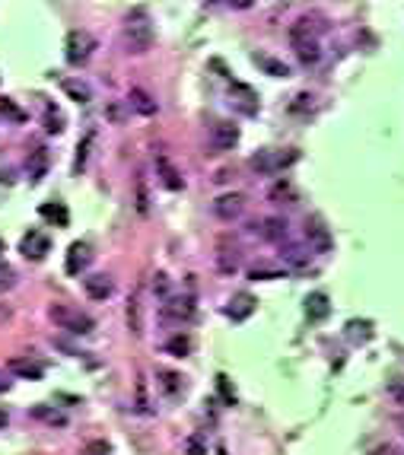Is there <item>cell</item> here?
I'll list each match as a JSON object with an SVG mask.
<instances>
[{"label":"cell","mask_w":404,"mask_h":455,"mask_svg":"<svg viewBox=\"0 0 404 455\" xmlns=\"http://www.w3.org/2000/svg\"><path fill=\"white\" fill-rule=\"evenodd\" d=\"M124 45L127 51H134V54H143V51H150L153 45V23H150V13L143 7L131 10L124 19Z\"/></svg>","instance_id":"6da1fadb"},{"label":"cell","mask_w":404,"mask_h":455,"mask_svg":"<svg viewBox=\"0 0 404 455\" xmlns=\"http://www.w3.org/2000/svg\"><path fill=\"white\" fill-rule=\"evenodd\" d=\"M315 19H309V16H300L296 23L290 26V45L296 48V54H300V61L302 64H315L318 61V38H315Z\"/></svg>","instance_id":"7a4b0ae2"},{"label":"cell","mask_w":404,"mask_h":455,"mask_svg":"<svg viewBox=\"0 0 404 455\" xmlns=\"http://www.w3.org/2000/svg\"><path fill=\"white\" fill-rule=\"evenodd\" d=\"M48 315H51V321L58 328L70 331V335H92V328H96V321H92L90 315L74 309V306H67V303H51V306H48Z\"/></svg>","instance_id":"3957f363"},{"label":"cell","mask_w":404,"mask_h":455,"mask_svg":"<svg viewBox=\"0 0 404 455\" xmlns=\"http://www.w3.org/2000/svg\"><path fill=\"white\" fill-rule=\"evenodd\" d=\"M92 48H96V38H92L90 32L74 29V32H67V42H64V58H67V64L80 67V64H86V61L92 58Z\"/></svg>","instance_id":"277c9868"},{"label":"cell","mask_w":404,"mask_h":455,"mask_svg":"<svg viewBox=\"0 0 404 455\" xmlns=\"http://www.w3.org/2000/svg\"><path fill=\"white\" fill-rule=\"evenodd\" d=\"M296 163V153H274V150H258L252 157V169L258 172V175H274V172L286 169V166Z\"/></svg>","instance_id":"5b68a950"},{"label":"cell","mask_w":404,"mask_h":455,"mask_svg":"<svg viewBox=\"0 0 404 455\" xmlns=\"http://www.w3.org/2000/svg\"><path fill=\"white\" fill-rule=\"evenodd\" d=\"M306 242H309V252H318V255L334 248V236H331V230L318 216H309L306 220Z\"/></svg>","instance_id":"8992f818"},{"label":"cell","mask_w":404,"mask_h":455,"mask_svg":"<svg viewBox=\"0 0 404 455\" xmlns=\"http://www.w3.org/2000/svg\"><path fill=\"white\" fill-rule=\"evenodd\" d=\"M239 143V125L232 121H217L210 127V153H226Z\"/></svg>","instance_id":"52a82bcc"},{"label":"cell","mask_w":404,"mask_h":455,"mask_svg":"<svg viewBox=\"0 0 404 455\" xmlns=\"http://www.w3.org/2000/svg\"><path fill=\"white\" fill-rule=\"evenodd\" d=\"M252 232L254 236H261V239H268V242H277V246H284L286 236H290L284 216H264V220H254Z\"/></svg>","instance_id":"ba28073f"},{"label":"cell","mask_w":404,"mask_h":455,"mask_svg":"<svg viewBox=\"0 0 404 455\" xmlns=\"http://www.w3.org/2000/svg\"><path fill=\"white\" fill-rule=\"evenodd\" d=\"M242 210H245V198H242V194H236V191L220 194L217 201H213V216H217V220H223V223L239 220Z\"/></svg>","instance_id":"9c48e42d"},{"label":"cell","mask_w":404,"mask_h":455,"mask_svg":"<svg viewBox=\"0 0 404 455\" xmlns=\"http://www.w3.org/2000/svg\"><path fill=\"white\" fill-rule=\"evenodd\" d=\"M90 262H92L90 246H86V242H70L67 258H64V271H67L70 277H80L83 271L90 268Z\"/></svg>","instance_id":"30bf717a"},{"label":"cell","mask_w":404,"mask_h":455,"mask_svg":"<svg viewBox=\"0 0 404 455\" xmlns=\"http://www.w3.org/2000/svg\"><path fill=\"white\" fill-rule=\"evenodd\" d=\"M19 248H23L26 258H32V262H42V258L51 252V239H48L45 232L29 230V232L23 236V242H19Z\"/></svg>","instance_id":"8fae6325"},{"label":"cell","mask_w":404,"mask_h":455,"mask_svg":"<svg viewBox=\"0 0 404 455\" xmlns=\"http://www.w3.org/2000/svg\"><path fill=\"white\" fill-rule=\"evenodd\" d=\"M83 290H86V296H90V299L105 303V299L115 293V280L108 274H86V277H83Z\"/></svg>","instance_id":"7c38bea8"},{"label":"cell","mask_w":404,"mask_h":455,"mask_svg":"<svg viewBox=\"0 0 404 455\" xmlns=\"http://www.w3.org/2000/svg\"><path fill=\"white\" fill-rule=\"evenodd\" d=\"M195 303L188 296H165V303H163V315L165 319H175V321H191L195 319Z\"/></svg>","instance_id":"4fadbf2b"},{"label":"cell","mask_w":404,"mask_h":455,"mask_svg":"<svg viewBox=\"0 0 404 455\" xmlns=\"http://www.w3.org/2000/svg\"><path fill=\"white\" fill-rule=\"evenodd\" d=\"M156 175H159V182H163L169 191H181L185 188V179H181V172L175 169L172 163L165 157H156Z\"/></svg>","instance_id":"5bb4252c"},{"label":"cell","mask_w":404,"mask_h":455,"mask_svg":"<svg viewBox=\"0 0 404 455\" xmlns=\"http://www.w3.org/2000/svg\"><path fill=\"white\" fill-rule=\"evenodd\" d=\"M7 369L13 376H19V379H29V382H35V379H42V366L35 363V360H29V357H13L7 363Z\"/></svg>","instance_id":"9a60e30c"},{"label":"cell","mask_w":404,"mask_h":455,"mask_svg":"<svg viewBox=\"0 0 404 455\" xmlns=\"http://www.w3.org/2000/svg\"><path fill=\"white\" fill-rule=\"evenodd\" d=\"M254 303H258V299H254L252 293H239V296H236L229 306H226V315H229L232 321H245L248 315L254 312Z\"/></svg>","instance_id":"2e32d148"},{"label":"cell","mask_w":404,"mask_h":455,"mask_svg":"<svg viewBox=\"0 0 404 455\" xmlns=\"http://www.w3.org/2000/svg\"><path fill=\"white\" fill-rule=\"evenodd\" d=\"M331 312V299L325 293H309L306 296V315L309 321H325Z\"/></svg>","instance_id":"e0dca14e"},{"label":"cell","mask_w":404,"mask_h":455,"mask_svg":"<svg viewBox=\"0 0 404 455\" xmlns=\"http://www.w3.org/2000/svg\"><path fill=\"white\" fill-rule=\"evenodd\" d=\"M127 105L134 109L137 115H143V118H150V115H156V99L150 96L147 90H131V96H127Z\"/></svg>","instance_id":"ac0fdd59"},{"label":"cell","mask_w":404,"mask_h":455,"mask_svg":"<svg viewBox=\"0 0 404 455\" xmlns=\"http://www.w3.org/2000/svg\"><path fill=\"white\" fill-rule=\"evenodd\" d=\"M344 335H347V341H353V344L373 341V321H366V319H350V321H347V328H344Z\"/></svg>","instance_id":"d6986e66"},{"label":"cell","mask_w":404,"mask_h":455,"mask_svg":"<svg viewBox=\"0 0 404 455\" xmlns=\"http://www.w3.org/2000/svg\"><path fill=\"white\" fill-rule=\"evenodd\" d=\"M217 264H220V271L223 274H236V271L242 268V252L236 246H220V252H217Z\"/></svg>","instance_id":"ffe728a7"},{"label":"cell","mask_w":404,"mask_h":455,"mask_svg":"<svg viewBox=\"0 0 404 455\" xmlns=\"http://www.w3.org/2000/svg\"><path fill=\"white\" fill-rule=\"evenodd\" d=\"M38 216H42V220H51V223H58V226H67L70 223V214H67V207H64L60 201L42 204V207H38Z\"/></svg>","instance_id":"44dd1931"},{"label":"cell","mask_w":404,"mask_h":455,"mask_svg":"<svg viewBox=\"0 0 404 455\" xmlns=\"http://www.w3.org/2000/svg\"><path fill=\"white\" fill-rule=\"evenodd\" d=\"M45 172H48V150H32L29 153V179L32 182H42L45 179Z\"/></svg>","instance_id":"7402d4cb"},{"label":"cell","mask_w":404,"mask_h":455,"mask_svg":"<svg viewBox=\"0 0 404 455\" xmlns=\"http://www.w3.org/2000/svg\"><path fill=\"white\" fill-rule=\"evenodd\" d=\"M254 64H258L264 74H270V77H290V67H286L284 61L270 58V54H254Z\"/></svg>","instance_id":"603a6c76"},{"label":"cell","mask_w":404,"mask_h":455,"mask_svg":"<svg viewBox=\"0 0 404 455\" xmlns=\"http://www.w3.org/2000/svg\"><path fill=\"white\" fill-rule=\"evenodd\" d=\"M280 262L290 264V268H306L309 252L306 248H300V246H286V248H280Z\"/></svg>","instance_id":"cb8c5ba5"},{"label":"cell","mask_w":404,"mask_h":455,"mask_svg":"<svg viewBox=\"0 0 404 455\" xmlns=\"http://www.w3.org/2000/svg\"><path fill=\"white\" fill-rule=\"evenodd\" d=\"M270 201H274V204H293V201H296V191H293L290 182H286V179L274 182V185H270Z\"/></svg>","instance_id":"d4e9b609"},{"label":"cell","mask_w":404,"mask_h":455,"mask_svg":"<svg viewBox=\"0 0 404 455\" xmlns=\"http://www.w3.org/2000/svg\"><path fill=\"white\" fill-rule=\"evenodd\" d=\"M232 90H236V93H239V96H242V99H236L242 112H245V115H254V112H258V96H254V93L248 90V86H242V83H236Z\"/></svg>","instance_id":"484cf974"},{"label":"cell","mask_w":404,"mask_h":455,"mask_svg":"<svg viewBox=\"0 0 404 455\" xmlns=\"http://www.w3.org/2000/svg\"><path fill=\"white\" fill-rule=\"evenodd\" d=\"M64 93H67L74 102H90V86L86 83H80V80H64Z\"/></svg>","instance_id":"4316f807"},{"label":"cell","mask_w":404,"mask_h":455,"mask_svg":"<svg viewBox=\"0 0 404 455\" xmlns=\"http://www.w3.org/2000/svg\"><path fill=\"white\" fill-rule=\"evenodd\" d=\"M188 351H191V341L185 335H175L165 341V353H172V357H188Z\"/></svg>","instance_id":"83f0119b"},{"label":"cell","mask_w":404,"mask_h":455,"mask_svg":"<svg viewBox=\"0 0 404 455\" xmlns=\"http://www.w3.org/2000/svg\"><path fill=\"white\" fill-rule=\"evenodd\" d=\"M159 385L165 388V392H169V395H179L181 392V376L179 373H169V369H159Z\"/></svg>","instance_id":"f1b7e54d"},{"label":"cell","mask_w":404,"mask_h":455,"mask_svg":"<svg viewBox=\"0 0 404 455\" xmlns=\"http://www.w3.org/2000/svg\"><path fill=\"white\" fill-rule=\"evenodd\" d=\"M45 131L48 134H60V131H64V115H60L54 105L45 109Z\"/></svg>","instance_id":"f546056e"},{"label":"cell","mask_w":404,"mask_h":455,"mask_svg":"<svg viewBox=\"0 0 404 455\" xmlns=\"http://www.w3.org/2000/svg\"><path fill=\"white\" fill-rule=\"evenodd\" d=\"M248 277H252V280H277V277H284V271L268 268V264H254V268L248 271Z\"/></svg>","instance_id":"4dcf8cb0"},{"label":"cell","mask_w":404,"mask_h":455,"mask_svg":"<svg viewBox=\"0 0 404 455\" xmlns=\"http://www.w3.org/2000/svg\"><path fill=\"white\" fill-rule=\"evenodd\" d=\"M90 143H92V134H86V137H83V143L76 147V163H74V172H76V175H80L83 166H86V153H90Z\"/></svg>","instance_id":"1f68e13d"},{"label":"cell","mask_w":404,"mask_h":455,"mask_svg":"<svg viewBox=\"0 0 404 455\" xmlns=\"http://www.w3.org/2000/svg\"><path fill=\"white\" fill-rule=\"evenodd\" d=\"M32 417H38V420H48V424H64V414H58V410H51V408H35L32 410Z\"/></svg>","instance_id":"d6a6232c"},{"label":"cell","mask_w":404,"mask_h":455,"mask_svg":"<svg viewBox=\"0 0 404 455\" xmlns=\"http://www.w3.org/2000/svg\"><path fill=\"white\" fill-rule=\"evenodd\" d=\"M217 388H220V395L226 398V404H236V392L229 388V379H226V376H217Z\"/></svg>","instance_id":"836d02e7"},{"label":"cell","mask_w":404,"mask_h":455,"mask_svg":"<svg viewBox=\"0 0 404 455\" xmlns=\"http://www.w3.org/2000/svg\"><path fill=\"white\" fill-rule=\"evenodd\" d=\"M0 112H3V115H10V118H13V121H23V112H19V109H16V105L10 102V99H0Z\"/></svg>","instance_id":"e575fe53"},{"label":"cell","mask_w":404,"mask_h":455,"mask_svg":"<svg viewBox=\"0 0 404 455\" xmlns=\"http://www.w3.org/2000/svg\"><path fill=\"white\" fill-rule=\"evenodd\" d=\"M137 207H140V214H147V185H143V175H137Z\"/></svg>","instance_id":"d590c367"},{"label":"cell","mask_w":404,"mask_h":455,"mask_svg":"<svg viewBox=\"0 0 404 455\" xmlns=\"http://www.w3.org/2000/svg\"><path fill=\"white\" fill-rule=\"evenodd\" d=\"M153 293H159V296H169V277L165 274H156V280H153Z\"/></svg>","instance_id":"8d00e7d4"},{"label":"cell","mask_w":404,"mask_h":455,"mask_svg":"<svg viewBox=\"0 0 404 455\" xmlns=\"http://www.w3.org/2000/svg\"><path fill=\"white\" fill-rule=\"evenodd\" d=\"M188 455H207V449H204L201 436H188Z\"/></svg>","instance_id":"74e56055"},{"label":"cell","mask_w":404,"mask_h":455,"mask_svg":"<svg viewBox=\"0 0 404 455\" xmlns=\"http://www.w3.org/2000/svg\"><path fill=\"white\" fill-rule=\"evenodd\" d=\"M13 287V271L7 264H0V290H10Z\"/></svg>","instance_id":"f35d334b"},{"label":"cell","mask_w":404,"mask_h":455,"mask_svg":"<svg viewBox=\"0 0 404 455\" xmlns=\"http://www.w3.org/2000/svg\"><path fill=\"white\" fill-rule=\"evenodd\" d=\"M373 455H398V449L395 446H379Z\"/></svg>","instance_id":"ab89813d"},{"label":"cell","mask_w":404,"mask_h":455,"mask_svg":"<svg viewBox=\"0 0 404 455\" xmlns=\"http://www.w3.org/2000/svg\"><path fill=\"white\" fill-rule=\"evenodd\" d=\"M7 420H10V417H7V410L0 408V430H3V426H7Z\"/></svg>","instance_id":"60d3db41"},{"label":"cell","mask_w":404,"mask_h":455,"mask_svg":"<svg viewBox=\"0 0 404 455\" xmlns=\"http://www.w3.org/2000/svg\"><path fill=\"white\" fill-rule=\"evenodd\" d=\"M10 388V379H3V373H0V392H7Z\"/></svg>","instance_id":"b9f144b4"},{"label":"cell","mask_w":404,"mask_h":455,"mask_svg":"<svg viewBox=\"0 0 404 455\" xmlns=\"http://www.w3.org/2000/svg\"><path fill=\"white\" fill-rule=\"evenodd\" d=\"M0 252H3V239H0Z\"/></svg>","instance_id":"7bdbcfd3"}]
</instances>
